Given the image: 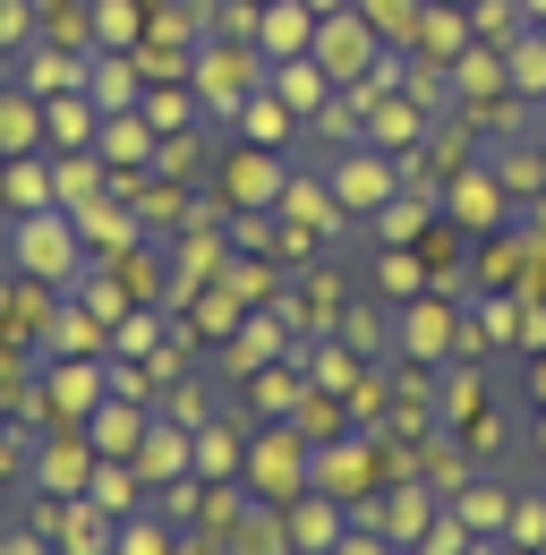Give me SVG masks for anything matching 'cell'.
I'll return each instance as SVG.
<instances>
[{"mask_svg":"<svg viewBox=\"0 0 546 555\" xmlns=\"http://www.w3.org/2000/svg\"><path fill=\"white\" fill-rule=\"evenodd\" d=\"M325 69H359V26H325Z\"/></svg>","mask_w":546,"mask_h":555,"instance_id":"1","label":"cell"}]
</instances>
